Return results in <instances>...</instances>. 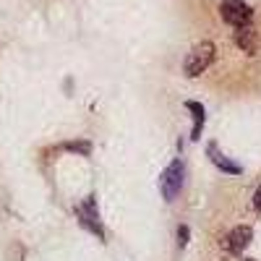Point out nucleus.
Returning a JSON list of instances; mask_svg holds the SVG:
<instances>
[{
  "label": "nucleus",
  "instance_id": "nucleus-1",
  "mask_svg": "<svg viewBox=\"0 0 261 261\" xmlns=\"http://www.w3.org/2000/svg\"><path fill=\"white\" fill-rule=\"evenodd\" d=\"M212 60H214V45L212 42H199V45H193V50L188 53V58L183 63V71H186V76L196 79L209 68Z\"/></svg>",
  "mask_w": 261,
  "mask_h": 261
},
{
  "label": "nucleus",
  "instance_id": "nucleus-8",
  "mask_svg": "<svg viewBox=\"0 0 261 261\" xmlns=\"http://www.w3.org/2000/svg\"><path fill=\"white\" fill-rule=\"evenodd\" d=\"M186 110L193 115V128H191V139H201V130H204V123H206V110L204 105L199 102H186Z\"/></svg>",
  "mask_w": 261,
  "mask_h": 261
},
{
  "label": "nucleus",
  "instance_id": "nucleus-10",
  "mask_svg": "<svg viewBox=\"0 0 261 261\" xmlns=\"http://www.w3.org/2000/svg\"><path fill=\"white\" fill-rule=\"evenodd\" d=\"M178 243H180V248L188 243V227H186V225H180V227H178Z\"/></svg>",
  "mask_w": 261,
  "mask_h": 261
},
{
  "label": "nucleus",
  "instance_id": "nucleus-6",
  "mask_svg": "<svg viewBox=\"0 0 261 261\" xmlns=\"http://www.w3.org/2000/svg\"><path fill=\"white\" fill-rule=\"evenodd\" d=\"M235 45L241 47L246 55H256L258 53V32L246 24V27H235Z\"/></svg>",
  "mask_w": 261,
  "mask_h": 261
},
{
  "label": "nucleus",
  "instance_id": "nucleus-3",
  "mask_svg": "<svg viewBox=\"0 0 261 261\" xmlns=\"http://www.w3.org/2000/svg\"><path fill=\"white\" fill-rule=\"evenodd\" d=\"M220 16H222V21H227L230 27H246V24H251L253 11H251L248 3H243V0H222L220 3Z\"/></svg>",
  "mask_w": 261,
  "mask_h": 261
},
{
  "label": "nucleus",
  "instance_id": "nucleus-12",
  "mask_svg": "<svg viewBox=\"0 0 261 261\" xmlns=\"http://www.w3.org/2000/svg\"><path fill=\"white\" fill-rule=\"evenodd\" d=\"M243 261H256V258H243Z\"/></svg>",
  "mask_w": 261,
  "mask_h": 261
},
{
  "label": "nucleus",
  "instance_id": "nucleus-11",
  "mask_svg": "<svg viewBox=\"0 0 261 261\" xmlns=\"http://www.w3.org/2000/svg\"><path fill=\"white\" fill-rule=\"evenodd\" d=\"M253 206L261 212V186H258V188H256V193H253Z\"/></svg>",
  "mask_w": 261,
  "mask_h": 261
},
{
  "label": "nucleus",
  "instance_id": "nucleus-9",
  "mask_svg": "<svg viewBox=\"0 0 261 261\" xmlns=\"http://www.w3.org/2000/svg\"><path fill=\"white\" fill-rule=\"evenodd\" d=\"M63 149H68V151H81V154H89V141H79V144H65Z\"/></svg>",
  "mask_w": 261,
  "mask_h": 261
},
{
  "label": "nucleus",
  "instance_id": "nucleus-2",
  "mask_svg": "<svg viewBox=\"0 0 261 261\" xmlns=\"http://www.w3.org/2000/svg\"><path fill=\"white\" fill-rule=\"evenodd\" d=\"M183 175H186L183 162L180 160H172L167 165V170L162 172V178H160V191L165 196V201H175V196L183 188Z\"/></svg>",
  "mask_w": 261,
  "mask_h": 261
},
{
  "label": "nucleus",
  "instance_id": "nucleus-7",
  "mask_svg": "<svg viewBox=\"0 0 261 261\" xmlns=\"http://www.w3.org/2000/svg\"><path fill=\"white\" fill-rule=\"evenodd\" d=\"M206 154H209V160L214 162V167H220L222 172H227V175H241L243 172V167L238 165V162H232L230 157H225L220 149H217V144H209L206 146Z\"/></svg>",
  "mask_w": 261,
  "mask_h": 261
},
{
  "label": "nucleus",
  "instance_id": "nucleus-5",
  "mask_svg": "<svg viewBox=\"0 0 261 261\" xmlns=\"http://www.w3.org/2000/svg\"><path fill=\"white\" fill-rule=\"evenodd\" d=\"M251 238H253V230H251L248 225H238V227H232V230L225 235L222 248H225L227 253H232V256H241V253L248 248Z\"/></svg>",
  "mask_w": 261,
  "mask_h": 261
},
{
  "label": "nucleus",
  "instance_id": "nucleus-4",
  "mask_svg": "<svg viewBox=\"0 0 261 261\" xmlns=\"http://www.w3.org/2000/svg\"><path fill=\"white\" fill-rule=\"evenodd\" d=\"M76 217H79V222H81L86 230L94 232L99 241H105V227H102V222H99V212H97V204H94V196H89L84 204L76 206Z\"/></svg>",
  "mask_w": 261,
  "mask_h": 261
}]
</instances>
